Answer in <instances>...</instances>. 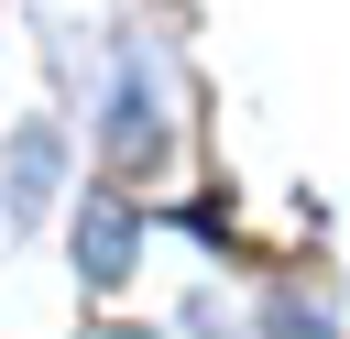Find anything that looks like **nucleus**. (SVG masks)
<instances>
[{
	"instance_id": "f257e3e1",
	"label": "nucleus",
	"mask_w": 350,
	"mask_h": 339,
	"mask_svg": "<svg viewBox=\"0 0 350 339\" xmlns=\"http://www.w3.org/2000/svg\"><path fill=\"white\" fill-rule=\"evenodd\" d=\"M131 252H142V208L120 197V186H98L88 208H77V284H131Z\"/></svg>"
},
{
	"instance_id": "f03ea898",
	"label": "nucleus",
	"mask_w": 350,
	"mask_h": 339,
	"mask_svg": "<svg viewBox=\"0 0 350 339\" xmlns=\"http://www.w3.org/2000/svg\"><path fill=\"white\" fill-rule=\"evenodd\" d=\"M109 164H120V175L164 164V98L142 87V66H131V77H120V98H109Z\"/></svg>"
},
{
	"instance_id": "7ed1b4c3",
	"label": "nucleus",
	"mask_w": 350,
	"mask_h": 339,
	"mask_svg": "<svg viewBox=\"0 0 350 339\" xmlns=\"http://www.w3.org/2000/svg\"><path fill=\"white\" fill-rule=\"evenodd\" d=\"M44 175H55V131H22V142H11V208H22V219L44 208Z\"/></svg>"
},
{
	"instance_id": "20e7f679",
	"label": "nucleus",
	"mask_w": 350,
	"mask_h": 339,
	"mask_svg": "<svg viewBox=\"0 0 350 339\" xmlns=\"http://www.w3.org/2000/svg\"><path fill=\"white\" fill-rule=\"evenodd\" d=\"M262 339H339V328H328L306 295H273V306H262Z\"/></svg>"
}]
</instances>
